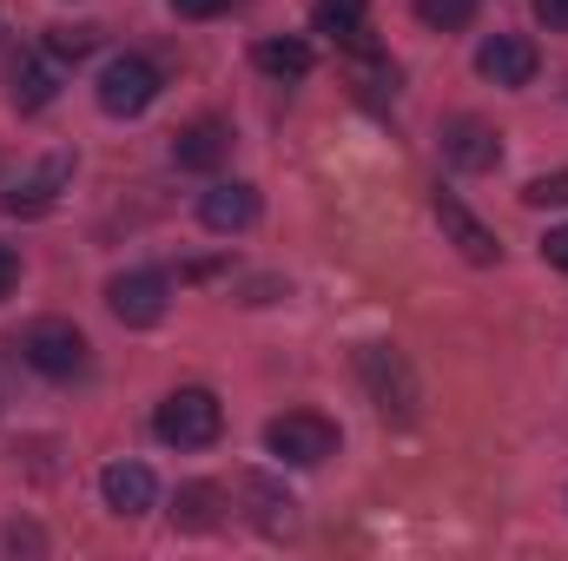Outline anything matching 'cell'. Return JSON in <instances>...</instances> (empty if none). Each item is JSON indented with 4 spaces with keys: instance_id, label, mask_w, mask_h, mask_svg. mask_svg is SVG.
<instances>
[{
    "instance_id": "obj_1",
    "label": "cell",
    "mask_w": 568,
    "mask_h": 561,
    "mask_svg": "<svg viewBox=\"0 0 568 561\" xmlns=\"http://www.w3.org/2000/svg\"><path fill=\"white\" fill-rule=\"evenodd\" d=\"M152 429H159L165 449H212L219 429H225V404H219L212 390L185 384V390H172V397L152 410Z\"/></svg>"
},
{
    "instance_id": "obj_2",
    "label": "cell",
    "mask_w": 568,
    "mask_h": 561,
    "mask_svg": "<svg viewBox=\"0 0 568 561\" xmlns=\"http://www.w3.org/2000/svg\"><path fill=\"white\" fill-rule=\"evenodd\" d=\"M20 364L40 370V377H53V384H67V377L87 370V330L67 324V317H33L20 330Z\"/></svg>"
},
{
    "instance_id": "obj_3",
    "label": "cell",
    "mask_w": 568,
    "mask_h": 561,
    "mask_svg": "<svg viewBox=\"0 0 568 561\" xmlns=\"http://www.w3.org/2000/svg\"><path fill=\"white\" fill-rule=\"evenodd\" d=\"M265 449L291 469H317L337 456V422L317 417V410H284V417L265 422Z\"/></svg>"
},
{
    "instance_id": "obj_4",
    "label": "cell",
    "mask_w": 568,
    "mask_h": 561,
    "mask_svg": "<svg viewBox=\"0 0 568 561\" xmlns=\"http://www.w3.org/2000/svg\"><path fill=\"white\" fill-rule=\"evenodd\" d=\"M357 377H364L371 404H377L390 422L417 417V377H410V364H404L390 344H364V350H357Z\"/></svg>"
},
{
    "instance_id": "obj_5",
    "label": "cell",
    "mask_w": 568,
    "mask_h": 561,
    "mask_svg": "<svg viewBox=\"0 0 568 561\" xmlns=\"http://www.w3.org/2000/svg\"><path fill=\"white\" fill-rule=\"evenodd\" d=\"M100 113H113V120H140L145 106L159 100V67L140 60V53H113L106 67H100Z\"/></svg>"
},
{
    "instance_id": "obj_6",
    "label": "cell",
    "mask_w": 568,
    "mask_h": 561,
    "mask_svg": "<svg viewBox=\"0 0 568 561\" xmlns=\"http://www.w3.org/2000/svg\"><path fill=\"white\" fill-rule=\"evenodd\" d=\"M165 304H172L165 272H120V278L106 284V310H113L126 330H152V324L165 317Z\"/></svg>"
},
{
    "instance_id": "obj_7",
    "label": "cell",
    "mask_w": 568,
    "mask_h": 561,
    "mask_svg": "<svg viewBox=\"0 0 568 561\" xmlns=\"http://www.w3.org/2000/svg\"><path fill=\"white\" fill-rule=\"evenodd\" d=\"M476 73L489 80V86H529L536 73H542V53H536V40L529 33H489L483 47H476Z\"/></svg>"
},
{
    "instance_id": "obj_8",
    "label": "cell",
    "mask_w": 568,
    "mask_h": 561,
    "mask_svg": "<svg viewBox=\"0 0 568 561\" xmlns=\"http://www.w3.org/2000/svg\"><path fill=\"white\" fill-rule=\"evenodd\" d=\"M199 225L219 232V238L252 232V225H258V185H245V178H219V185L199 198Z\"/></svg>"
},
{
    "instance_id": "obj_9",
    "label": "cell",
    "mask_w": 568,
    "mask_h": 561,
    "mask_svg": "<svg viewBox=\"0 0 568 561\" xmlns=\"http://www.w3.org/2000/svg\"><path fill=\"white\" fill-rule=\"evenodd\" d=\"M436 225H443V238H449L469 265H496V258H503L496 232H489V225H483V218H476L456 192H436Z\"/></svg>"
},
{
    "instance_id": "obj_10",
    "label": "cell",
    "mask_w": 568,
    "mask_h": 561,
    "mask_svg": "<svg viewBox=\"0 0 568 561\" xmlns=\"http://www.w3.org/2000/svg\"><path fill=\"white\" fill-rule=\"evenodd\" d=\"M443 159H449L456 172H489V165L503 159V140H496V126H483L476 113H456V120L443 126Z\"/></svg>"
},
{
    "instance_id": "obj_11",
    "label": "cell",
    "mask_w": 568,
    "mask_h": 561,
    "mask_svg": "<svg viewBox=\"0 0 568 561\" xmlns=\"http://www.w3.org/2000/svg\"><path fill=\"white\" fill-rule=\"evenodd\" d=\"M232 159V126L225 120H192L185 133H172V165L179 172H219Z\"/></svg>"
},
{
    "instance_id": "obj_12",
    "label": "cell",
    "mask_w": 568,
    "mask_h": 561,
    "mask_svg": "<svg viewBox=\"0 0 568 561\" xmlns=\"http://www.w3.org/2000/svg\"><path fill=\"white\" fill-rule=\"evenodd\" d=\"M67 178H73V159L60 152V159H47L33 178H20V185L0 198V212H7V218H40V212H53V198H60Z\"/></svg>"
},
{
    "instance_id": "obj_13",
    "label": "cell",
    "mask_w": 568,
    "mask_h": 561,
    "mask_svg": "<svg viewBox=\"0 0 568 561\" xmlns=\"http://www.w3.org/2000/svg\"><path fill=\"white\" fill-rule=\"evenodd\" d=\"M100 496H106L113 516H145V509L159 502V482H152L145 462H106V469H100Z\"/></svg>"
},
{
    "instance_id": "obj_14",
    "label": "cell",
    "mask_w": 568,
    "mask_h": 561,
    "mask_svg": "<svg viewBox=\"0 0 568 561\" xmlns=\"http://www.w3.org/2000/svg\"><path fill=\"white\" fill-rule=\"evenodd\" d=\"M53 93H60V80H53L47 53H13V67H7V100H13L20 113H40V106H53Z\"/></svg>"
},
{
    "instance_id": "obj_15",
    "label": "cell",
    "mask_w": 568,
    "mask_h": 561,
    "mask_svg": "<svg viewBox=\"0 0 568 561\" xmlns=\"http://www.w3.org/2000/svg\"><path fill=\"white\" fill-rule=\"evenodd\" d=\"M239 489H245V502H252V522H258L265 536H284V529H297V502L284 496L272 476H258V469H252Z\"/></svg>"
},
{
    "instance_id": "obj_16",
    "label": "cell",
    "mask_w": 568,
    "mask_h": 561,
    "mask_svg": "<svg viewBox=\"0 0 568 561\" xmlns=\"http://www.w3.org/2000/svg\"><path fill=\"white\" fill-rule=\"evenodd\" d=\"M219 516H225V496H219L212 482H185V489L172 496V522H179V529H192V536L219 529Z\"/></svg>"
},
{
    "instance_id": "obj_17",
    "label": "cell",
    "mask_w": 568,
    "mask_h": 561,
    "mask_svg": "<svg viewBox=\"0 0 568 561\" xmlns=\"http://www.w3.org/2000/svg\"><path fill=\"white\" fill-rule=\"evenodd\" d=\"M311 20H317V33H331V40H344V47H364V33H371L364 0H317Z\"/></svg>"
},
{
    "instance_id": "obj_18",
    "label": "cell",
    "mask_w": 568,
    "mask_h": 561,
    "mask_svg": "<svg viewBox=\"0 0 568 561\" xmlns=\"http://www.w3.org/2000/svg\"><path fill=\"white\" fill-rule=\"evenodd\" d=\"M258 73H272V80H304L311 73V47L304 40H258Z\"/></svg>"
},
{
    "instance_id": "obj_19",
    "label": "cell",
    "mask_w": 568,
    "mask_h": 561,
    "mask_svg": "<svg viewBox=\"0 0 568 561\" xmlns=\"http://www.w3.org/2000/svg\"><path fill=\"white\" fill-rule=\"evenodd\" d=\"M417 20L436 33H463L476 20V0H417Z\"/></svg>"
},
{
    "instance_id": "obj_20",
    "label": "cell",
    "mask_w": 568,
    "mask_h": 561,
    "mask_svg": "<svg viewBox=\"0 0 568 561\" xmlns=\"http://www.w3.org/2000/svg\"><path fill=\"white\" fill-rule=\"evenodd\" d=\"M100 47V27H47V53L53 60H87Z\"/></svg>"
},
{
    "instance_id": "obj_21",
    "label": "cell",
    "mask_w": 568,
    "mask_h": 561,
    "mask_svg": "<svg viewBox=\"0 0 568 561\" xmlns=\"http://www.w3.org/2000/svg\"><path fill=\"white\" fill-rule=\"evenodd\" d=\"M523 205H536V212H549V205H568V172H542V178H529Z\"/></svg>"
},
{
    "instance_id": "obj_22",
    "label": "cell",
    "mask_w": 568,
    "mask_h": 561,
    "mask_svg": "<svg viewBox=\"0 0 568 561\" xmlns=\"http://www.w3.org/2000/svg\"><path fill=\"white\" fill-rule=\"evenodd\" d=\"M529 7H536V20L549 33H568V0H529Z\"/></svg>"
},
{
    "instance_id": "obj_23",
    "label": "cell",
    "mask_w": 568,
    "mask_h": 561,
    "mask_svg": "<svg viewBox=\"0 0 568 561\" xmlns=\"http://www.w3.org/2000/svg\"><path fill=\"white\" fill-rule=\"evenodd\" d=\"M542 258H549L556 272H568V225H549V238H542Z\"/></svg>"
},
{
    "instance_id": "obj_24",
    "label": "cell",
    "mask_w": 568,
    "mask_h": 561,
    "mask_svg": "<svg viewBox=\"0 0 568 561\" xmlns=\"http://www.w3.org/2000/svg\"><path fill=\"white\" fill-rule=\"evenodd\" d=\"M232 0H172V13H185V20H212V13H225Z\"/></svg>"
},
{
    "instance_id": "obj_25",
    "label": "cell",
    "mask_w": 568,
    "mask_h": 561,
    "mask_svg": "<svg viewBox=\"0 0 568 561\" xmlns=\"http://www.w3.org/2000/svg\"><path fill=\"white\" fill-rule=\"evenodd\" d=\"M13 284H20V252L0 245V297H13Z\"/></svg>"
}]
</instances>
